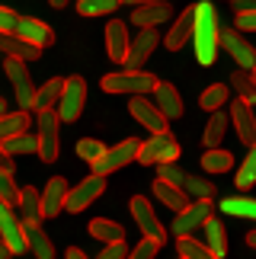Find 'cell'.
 <instances>
[{"mask_svg": "<svg viewBox=\"0 0 256 259\" xmlns=\"http://www.w3.org/2000/svg\"><path fill=\"white\" fill-rule=\"evenodd\" d=\"M192 42H195V58L199 64H215L218 58V13L211 4H195V23H192Z\"/></svg>", "mask_w": 256, "mask_h": 259, "instance_id": "obj_1", "label": "cell"}, {"mask_svg": "<svg viewBox=\"0 0 256 259\" xmlns=\"http://www.w3.org/2000/svg\"><path fill=\"white\" fill-rule=\"evenodd\" d=\"M157 87V77L154 74H147V71H141V67H125V71H119V74H106L103 77V90L106 93H132V96H138V93H151V90Z\"/></svg>", "mask_w": 256, "mask_h": 259, "instance_id": "obj_2", "label": "cell"}, {"mask_svg": "<svg viewBox=\"0 0 256 259\" xmlns=\"http://www.w3.org/2000/svg\"><path fill=\"white\" fill-rule=\"evenodd\" d=\"M180 157V144L170 132H151L147 141L138 144V163L144 166H154V163H166V160H176Z\"/></svg>", "mask_w": 256, "mask_h": 259, "instance_id": "obj_3", "label": "cell"}, {"mask_svg": "<svg viewBox=\"0 0 256 259\" xmlns=\"http://www.w3.org/2000/svg\"><path fill=\"white\" fill-rule=\"evenodd\" d=\"M58 112L55 109H42L35 118V125H38V135H35V154L42 157L45 163H52L55 157H58V144H61V138H58Z\"/></svg>", "mask_w": 256, "mask_h": 259, "instance_id": "obj_4", "label": "cell"}, {"mask_svg": "<svg viewBox=\"0 0 256 259\" xmlns=\"http://www.w3.org/2000/svg\"><path fill=\"white\" fill-rule=\"evenodd\" d=\"M87 103V80L83 77H67L58 96V118L61 122H77Z\"/></svg>", "mask_w": 256, "mask_h": 259, "instance_id": "obj_5", "label": "cell"}, {"mask_svg": "<svg viewBox=\"0 0 256 259\" xmlns=\"http://www.w3.org/2000/svg\"><path fill=\"white\" fill-rule=\"evenodd\" d=\"M138 144H141L138 138H128V141H119L115 147H106V151L90 163V166H93V173L109 176V173H115V170H122L125 163H132L135 157H138Z\"/></svg>", "mask_w": 256, "mask_h": 259, "instance_id": "obj_6", "label": "cell"}, {"mask_svg": "<svg viewBox=\"0 0 256 259\" xmlns=\"http://www.w3.org/2000/svg\"><path fill=\"white\" fill-rule=\"evenodd\" d=\"M103 189H106V176L100 173H93V176H87L83 183H77L74 189H67V198H64V208L67 211H83V208H90L96 198L103 195Z\"/></svg>", "mask_w": 256, "mask_h": 259, "instance_id": "obj_7", "label": "cell"}, {"mask_svg": "<svg viewBox=\"0 0 256 259\" xmlns=\"http://www.w3.org/2000/svg\"><path fill=\"white\" fill-rule=\"evenodd\" d=\"M218 45L234 58V61H237V67H243V71H253V64H256V48L240 35V29H218Z\"/></svg>", "mask_w": 256, "mask_h": 259, "instance_id": "obj_8", "label": "cell"}, {"mask_svg": "<svg viewBox=\"0 0 256 259\" xmlns=\"http://www.w3.org/2000/svg\"><path fill=\"white\" fill-rule=\"evenodd\" d=\"M4 71L10 77V83H13V93H16L19 109H32L35 87H32V77H29V71H26V61H19V58H7Z\"/></svg>", "mask_w": 256, "mask_h": 259, "instance_id": "obj_9", "label": "cell"}, {"mask_svg": "<svg viewBox=\"0 0 256 259\" xmlns=\"http://www.w3.org/2000/svg\"><path fill=\"white\" fill-rule=\"evenodd\" d=\"M157 42H160V35H157V26H144L141 32H138L132 42H128V52L122 58L125 67H144V61L154 55Z\"/></svg>", "mask_w": 256, "mask_h": 259, "instance_id": "obj_10", "label": "cell"}, {"mask_svg": "<svg viewBox=\"0 0 256 259\" xmlns=\"http://www.w3.org/2000/svg\"><path fill=\"white\" fill-rule=\"evenodd\" d=\"M211 214V202L208 198H195V202H186L180 211H176L173 218V234L180 237V234H192L195 227H202L205 224V218Z\"/></svg>", "mask_w": 256, "mask_h": 259, "instance_id": "obj_11", "label": "cell"}, {"mask_svg": "<svg viewBox=\"0 0 256 259\" xmlns=\"http://www.w3.org/2000/svg\"><path fill=\"white\" fill-rule=\"evenodd\" d=\"M0 240L10 246V253H26L29 243H26V234H23V224L13 218V208L7 202H0Z\"/></svg>", "mask_w": 256, "mask_h": 259, "instance_id": "obj_12", "label": "cell"}, {"mask_svg": "<svg viewBox=\"0 0 256 259\" xmlns=\"http://www.w3.org/2000/svg\"><path fill=\"white\" fill-rule=\"evenodd\" d=\"M128 112H132L135 122L144 125L147 132H166V122H170V118H166L160 109L151 103V99H144V93H138L132 103H128Z\"/></svg>", "mask_w": 256, "mask_h": 259, "instance_id": "obj_13", "label": "cell"}, {"mask_svg": "<svg viewBox=\"0 0 256 259\" xmlns=\"http://www.w3.org/2000/svg\"><path fill=\"white\" fill-rule=\"evenodd\" d=\"M132 214H135L138 227L144 231V237H154L157 243H163V240H166V231L160 227V221H157V214H154V205L147 202L144 195H135V198H132Z\"/></svg>", "mask_w": 256, "mask_h": 259, "instance_id": "obj_14", "label": "cell"}, {"mask_svg": "<svg viewBox=\"0 0 256 259\" xmlns=\"http://www.w3.org/2000/svg\"><path fill=\"white\" fill-rule=\"evenodd\" d=\"M0 52L7 58H19V61H38V58H42V45L26 42V38L16 35V32H0Z\"/></svg>", "mask_w": 256, "mask_h": 259, "instance_id": "obj_15", "label": "cell"}, {"mask_svg": "<svg viewBox=\"0 0 256 259\" xmlns=\"http://www.w3.org/2000/svg\"><path fill=\"white\" fill-rule=\"evenodd\" d=\"M231 122H234V128H237V138L243 144L256 141V115H253V109H250V103L243 96L231 103Z\"/></svg>", "mask_w": 256, "mask_h": 259, "instance_id": "obj_16", "label": "cell"}, {"mask_svg": "<svg viewBox=\"0 0 256 259\" xmlns=\"http://www.w3.org/2000/svg\"><path fill=\"white\" fill-rule=\"evenodd\" d=\"M170 16H173V7H170V4H163V0H147V4H138V7H135L132 23L144 29V26H160V23H166Z\"/></svg>", "mask_w": 256, "mask_h": 259, "instance_id": "obj_17", "label": "cell"}, {"mask_svg": "<svg viewBox=\"0 0 256 259\" xmlns=\"http://www.w3.org/2000/svg\"><path fill=\"white\" fill-rule=\"evenodd\" d=\"M16 35H23L26 42H35V45H52L55 42V32L52 29H48L42 19H35V16H19L16 19V29H13Z\"/></svg>", "mask_w": 256, "mask_h": 259, "instance_id": "obj_18", "label": "cell"}, {"mask_svg": "<svg viewBox=\"0 0 256 259\" xmlns=\"http://www.w3.org/2000/svg\"><path fill=\"white\" fill-rule=\"evenodd\" d=\"M192 23H195V7H186L180 13V19L173 23V29L166 32V38H163L170 52H180V48L192 38Z\"/></svg>", "mask_w": 256, "mask_h": 259, "instance_id": "obj_19", "label": "cell"}, {"mask_svg": "<svg viewBox=\"0 0 256 259\" xmlns=\"http://www.w3.org/2000/svg\"><path fill=\"white\" fill-rule=\"evenodd\" d=\"M151 93H154V106L160 109L166 118H180L183 115V99H180V93H176L173 83H160V80H157V87L151 90Z\"/></svg>", "mask_w": 256, "mask_h": 259, "instance_id": "obj_20", "label": "cell"}, {"mask_svg": "<svg viewBox=\"0 0 256 259\" xmlns=\"http://www.w3.org/2000/svg\"><path fill=\"white\" fill-rule=\"evenodd\" d=\"M64 198H67V183L61 176H55L42 192V218H55L64 211Z\"/></svg>", "mask_w": 256, "mask_h": 259, "instance_id": "obj_21", "label": "cell"}, {"mask_svg": "<svg viewBox=\"0 0 256 259\" xmlns=\"http://www.w3.org/2000/svg\"><path fill=\"white\" fill-rule=\"evenodd\" d=\"M19 224H23L29 253H35L38 259H52L55 256V246H52V240H48V234L38 227V221H19Z\"/></svg>", "mask_w": 256, "mask_h": 259, "instance_id": "obj_22", "label": "cell"}, {"mask_svg": "<svg viewBox=\"0 0 256 259\" xmlns=\"http://www.w3.org/2000/svg\"><path fill=\"white\" fill-rule=\"evenodd\" d=\"M128 26L122 23V19H112L109 26H106V48H109V58L112 61H119L122 64V58H125V52H128Z\"/></svg>", "mask_w": 256, "mask_h": 259, "instance_id": "obj_23", "label": "cell"}, {"mask_svg": "<svg viewBox=\"0 0 256 259\" xmlns=\"http://www.w3.org/2000/svg\"><path fill=\"white\" fill-rule=\"evenodd\" d=\"M16 208L23 211V221H42V192H35L32 186L19 189V202Z\"/></svg>", "mask_w": 256, "mask_h": 259, "instance_id": "obj_24", "label": "cell"}, {"mask_svg": "<svg viewBox=\"0 0 256 259\" xmlns=\"http://www.w3.org/2000/svg\"><path fill=\"white\" fill-rule=\"evenodd\" d=\"M205 243H208V250H211V259H221L224 250H228V243H224V224L218 221V218H205Z\"/></svg>", "mask_w": 256, "mask_h": 259, "instance_id": "obj_25", "label": "cell"}, {"mask_svg": "<svg viewBox=\"0 0 256 259\" xmlns=\"http://www.w3.org/2000/svg\"><path fill=\"white\" fill-rule=\"evenodd\" d=\"M61 87L64 80H58V77H52V80H45L42 87H35V96H32V109H52L58 106V96H61Z\"/></svg>", "mask_w": 256, "mask_h": 259, "instance_id": "obj_26", "label": "cell"}, {"mask_svg": "<svg viewBox=\"0 0 256 259\" xmlns=\"http://www.w3.org/2000/svg\"><path fill=\"white\" fill-rule=\"evenodd\" d=\"M228 115L221 112V109H215L211 112V118H208V125H205V135H202V144L205 147H221V141H224V132H228Z\"/></svg>", "mask_w": 256, "mask_h": 259, "instance_id": "obj_27", "label": "cell"}, {"mask_svg": "<svg viewBox=\"0 0 256 259\" xmlns=\"http://www.w3.org/2000/svg\"><path fill=\"white\" fill-rule=\"evenodd\" d=\"M154 195L160 198V202H163L166 208H170V211H180V208H183L186 202H189V198H186V192H183L180 186L163 183V179H157V183H154Z\"/></svg>", "mask_w": 256, "mask_h": 259, "instance_id": "obj_28", "label": "cell"}, {"mask_svg": "<svg viewBox=\"0 0 256 259\" xmlns=\"http://www.w3.org/2000/svg\"><path fill=\"white\" fill-rule=\"evenodd\" d=\"M90 234L100 243H112V240H125V227L109 221V218H93L90 221Z\"/></svg>", "mask_w": 256, "mask_h": 259, "instance_id": "obj_29", "label": "cell"}, {"mask_svg": "<svg viewBox=\"0 0 256 259\" xmlns=\"http://www.w3.org/2000/svg\"><path fill=\"white\" fill-rule=\"evenodd\" d=\"M202 166H205V173H224V170H231V166H234V154L231 151H221V147H205Z\"/></svg>", "mask_w": 256, "mask_h": 259, "instance_id": "obj_30", "label": "cell"}, {"mask_svg": "<svg viewBox=\"0 0 256 259\" xmlns=\"http://www.w3.org/2000/svg\"><path fill=\"white\" fill-rule=\"evenodd\" d=\"M176 253H180V259H205V256H211L208 243L195 240V237H189V234L176 237Z\"/></svg>", "mask_w": 256, "mask_h": 259, "instance_id": "obj_31", "label": "cell"}, {"mask_svg": "<svg viewBox=\"0 0 256 259\" xmlns=\"http://www.w3.org/2000/svg\"><path fill=\"white\" fill-rule=\"evenodd\" d=\"M35 135H29V128H23V132H16V135H10L0 141V147H4L7 154H32L35 151Z\"/></svg>", "mask_w": 256, "mask_h": 259, "instance_id": "obj_32", "label": "cell"}, {"mask_svg": "<svg viewBox=\"0 0 256 259\" xmlns=\"http://www.w3.org/2000/svg\"><path fill=\"white\" fill-rule=\"evenodd\" d=\"M23 128H29V109H19V112H4L0 115V141L16 132H23Z\"/></svg>", "mask_w": 256, "mask_h": 259, "instance_id": "obj_33", "label": "cell"}, {"mask_svg": "<svg viewBox=\"0 0 256 259\" xmlns=\"http://www.w3.org/2000/svg\"><path fill=\"white\" fill-rule=\"evenodd\" d=\"M250 186H256V141L250 144L247 160H243L240 170H237V189H250Z\"/></svg>", "mask_w": 256, "mask_h": 259, "instance_id": "obj_34", "label": "cell"}, {"mask_svg": "<svg viewBox=\"0 0 256 259\" xmlns=\"http://www.w3.org/2000/svg\"><path fill=\"white\" fill-rule=\"evenodd\" d=\"M122 0H77V13L80 16H103V13H112Z\"/></svg>", "mask_w": 256, "mask_h": 259, "instance_id": "obj_35", "label": "cell"}, {"mask_svg": "<svg viewBox=\"0 0 256 259\" xmlns=\"http://www.w3.org/2000/svg\"><path fill=\"white\" fill-rule=\"evenodd\" d=\"M224 103H228V87H224V83H211V87L202 93V99H199V106H202V109H208V112L221 109Z\"/></svg>", "mask_w": 256, "mask_h": 259, "instance_id": "obj_36", "label": "cell"}, {"mask_svg": "<svg viewBox=\"0 0 256 259\" xmlns=\"http://www.w3.org/2000/svg\"><path fill=\"white\" fill-rule=\"evenodd\" d=\"M183 186L189 189L192 198H211L215 195V183H208L202 176H183Z\"/></svg>", "mask_w": 256, "mask_h": 259, "instance_id": "obj_37", "label": "cell"}, {"mask_svg": "<svg viewBox=\"0 0 256 259\" xmlns=\"http://www.w3.org/2000/svg\"><path fill=\"white\" fill-rule=\"evenodd\" d=\"M0 202H7L10 208H16V202H19V189H16L10 170H0Z\"/></svg>", "mask_w": 256, "mask_h": 259, "instance_id": "obj_38", "label": "cell"}, {"mask_svg": "<svg viewBox=\"0 0 256 259\" xmlns=\"http://www.w3.org/2000/svg\"><path fill=\"white\" fill-rule=\"evenodd\" d=\"M103 151H106V144L96 141V138H83V141H77V157H80V160H87V163H93Z\"/></svg>", "mask_w": 256, "mask_h": 259, "instance_id": "obj_39", "label": "cell"}, {"mask_svg": "<svg viewBox=\"0 0 256 259\" xmlns=\"http://www.w3.org/2000/svg\"><path fill=\"white\" fill-rule=\"evenodd\" d=\"M231 80H234V87L243 93V99H247V103H256V83H253L250 71H243V67H240V74H234Z\"/></svg>", "mask_w": 256, "mask_h": 259, "instance_id": "obj_40", "label": "cell"}, {"mask_svg": "<svg viewBox=\"0 0 256 259\" xmlns=\"http://www.w3.org/2000/svg\"><path fill=\"white\" fill-rule=\"evenodd\" d=\"M160 246H163V243H157L154 237H144V240L138 243V246H135V250L128 253V256H135V259H151V256L160 253Z\"/></svg>", "mask_w": 256, "mask_h": 259, "instance_id": "obj_41", "label": "cell"}, {"mask_svg": "<svg viewBox=\"0 0 256 259\" xmlns=\"http://www.w3.org/2000/svg\"><path fill=\"white\" fill-rule=\"evenodd\" d=\"M157 166H160V179H163V183L183 186V176H186V173L176 166V160H166V163H157Z\"/></svg>", "mask_w": 256, "mask_h": 259, "instance_id": "obj_42", "label": "cell"}, {"mask_svg": "<svg viewBox=\"0 0 256 259\" xmlns=\"http://www.w3.org/2000/svg\"><path fill=\"white\" fill-rule=\"evenodd\" d=\"M122 256H128V246H125V240L103 243V253H100V259H122Z\"/></svg>", "mask_w": 256, "mask_h": 259, "instance_id": "obj_43", "label": "cell"}, {"mask_svg": "<svg viewBox=\"0 0 256 259\" xmlns=\"http://www.w3.org/2000/svg\"><path fill=\"white\" fill-rule=\"evenodd\" d=\"M240 29V32H256V7L253 10H243V13H237V23H234Z\"/></svg>", "mask_w": 256, "mask_h": 259, "instance_id": "obj_44", "label": "cell"}, {"mask_svg": "<svg viewBox=\"0 0 256 259\" xmlns=\"http://www.w3.org/2000/svg\"><path fill=\"white\" fill-rule=\"evenodd\" d=\"M16 13H13V10H7V7H0V32H13V29H16Z\"/></svg>", "mask_w": 256, "mask_h": 259, "instance_id": "obj_45", "label": "cell"}, {"mask_svg": "<svg viewBox=\"0 0 256 259\" xmlns=\"http://www.w3.org/2000/svg\"><path fill=\"white\" fill-rule=\"evenodd\" d=\"M0 170H10V173H13V154H7L4 147H0Z\"/></svg>", "mask_w": 256, "mask_h": 259, "instance_id": "obj_46", "label": "cell"}, {"mask_svg": "<svg viewBox=\"0 0 256 259\" xmlns=\"http://www.w3.org/2000/svg\"><path fill=\"white\" fill-rule=\"evenodd\" d=\"M64 256H67V259H83V256H87V253H83V250H80V246H71V250H67V253H64Z\"/></svg>", "mask_w": 256, "mask_h": 259, "instance_id": "obj_47", "label": "cell"}, {"mask_svg": "<svg viewBox=\"0 0 256 259\" xmlns=\"http://www.w3.org/2000/svg\"><path fill=\"white\" fill-rule=\"evenodd\" d=\"M7 256H13V253H10V246H7L4 240H0V259H7Z\"/></svg>", "mask_w": 256, "mask_h": 259, "instance_id": "obj_48", "label": "cell"}, {"mask_svg": "<svg viewBox=\"0 0 256 259\" xmlns=\"http://www.w3.org/2000/svg\"><path fill=\"white\" fill-rule=\"evenodd\" d=\"M247 243H250L253 250H256V231H250V234H247Z\"/></svg>", "mask_w": 256, "mask_h": 259, "instance_id": "obj_49", "label": "cell"}, {"mask_svg": "<svg viewBox=\"0 0 256 259\" xmlns=\"http://www.w3.org/2000/svg\"><path fill=\"white\" fill-rule=\"evenodd\" d=\"M52 7H67V0H48Z\"/></svg>", "mask_w": 256, "mask_h": 259, "instance_id": "obj_50", "label": "cell"}, {"mask_svg": "<svg viewBox=\"0 0 256 259\" xmlns=\"http://www.w3.org/2000/svg\"><path fill=\"white\" fill-rule=\"evenodd\" d=\"M4 112H7V99L0 96V115H4Z\"/></svg>", "mask_w": 256, "mask_h": 259, "instance_id": "obj_51", "label": "cell"}, {"mask_svg": "<svg viewBox=\"0 0 256 259\" xmlns=\"http://www.w3.org/2000/svg\"><path fill=\"white\" fill-rule=\"evenodd\" d=\"M122 4H132V7H138V4H147V0H122Z\"/></svg>", "mask_w": 256, "mask_h": 259, "instance_id": "obj_52", "label": "cell"}, {"mask_svg": "<svg viewBox=\"0 0 256 259\" xmlns=\"http://www.w3.org/2000/svg\"><path fill=\"white\" fill-rule=\"evenodd\" d=\"M250 77H253V83H256V64H253V71H250Z\"/></svg>", "mask_w": 256, "mask_h": 259, "instance_id": "obj_53", "label": "cell"}]
</instances>
